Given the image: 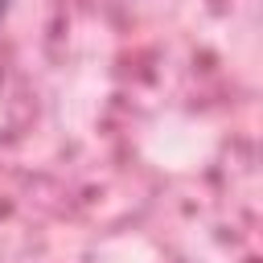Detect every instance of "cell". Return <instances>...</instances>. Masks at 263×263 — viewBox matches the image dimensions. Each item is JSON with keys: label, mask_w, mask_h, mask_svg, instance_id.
Masks as SVG:
<instances>
[{"label": "cell", "mask_w": 263, "mask_h": 263, "mask_svg": "<svg viewBox=\"0 0 263 263\" xmlns=\"http://www.w3.org/2000/svg\"><path fill=\"white\" fill-rule=\"evenodd\" d=\"M4 12H8V0H0V21H4Z\"/></svg>", "instance_id": "6da1fadb"}]
</instances>
